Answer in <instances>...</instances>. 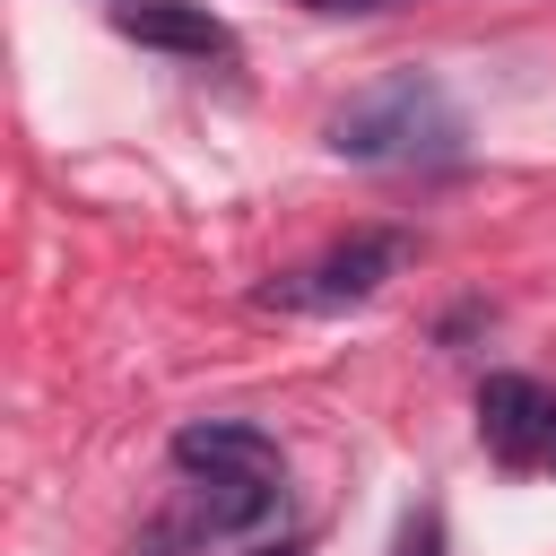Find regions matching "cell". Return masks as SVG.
Instances as JSON below:
<instances>
[{"mask_svg":"<svg viewBox=\"0 0 556 556\" xmlns=\"http://www.w3.org/2000/svg\"><path fill=\"white\" fill-rule=\"evenodd\" d=\"M252 556H304V547H295V539H278V547H252Z\"/></svg>","mask_w":556,"mask_h":556,"instance_id":"9c48e42d","label":"cell"},{"mask_svg":"<svg viewBox=\"0 0 556 556\" xmlns=\"http://www.w3.org/2000/svg\"><path fill=\"white\" fill-rule=\"evenodd\" d=\"M278 478H191L148 530H139V547L130 556H200L208 539H243V530H261V521H278Z\"/></svg>","mask_w":556,"mask_h":556,"instance_id":"7a4b0ae2","label":"cell"},{"mask_svg":"<svg viewBox=\"0 0 556 556\" xmlns=\"http://www.w3.org/2000/svg\"><path fill=\"white\" fill-rule=\"evenodd\" d=\"M408 261H417V243H408V235H391V226H374V235H348V243H330L313 269L278 278V287H269V304H295V313H339V304H365V295H382V287H391Z\"/></svg>","mask_w":556,"mask_h":556,"instance_id":"3957f363","label":"cell"},{"mask_svg":"<svg viewBox=\"0 0 556 556\" xmlns=\"http://www.w3.org/2000/svg\"><path fill=\"white\" fill-rule=\"evenodd\" d=\"M547 460H556V452H547Z\"/></svg>","mask_w":556,"mask_h":556,"instance_id":"30bf717a","label":"cell"},{"mask_svg":"<svg viewBox=\"0 0 556 556\" xmlns=\"http://www.w3.org/2000/svg\"><path fill=\"white\" fill-rule=\"evenodd\" d=\"M478 434H486V452L513 460V469L547 460V452H556V391L530 382V374H486V391H478Z\"/></svg>","mask_w":556,"mask_h":556,"instance_id":"277c9868","label":"cell"},{"mask_svg":"<svg viewBox=\"0 0 556 556\" xmlns=\"http://www.w3.org/2000/svg\"><path fill=\"white\" fill-rule=\"evenodd\" d=\"M460 139H469L460 104L426 70H391L330 113V148L356 165H443V156H460Z\"/></svg>","mask_w":556,"mask_h":556,"instance_id":"6da1fadb","label":"cell"},{"mask_svg":"<svg viewBox=\"0 0 556 556\" xmlns=\"http://www.w3.org/2000/svg\"><path fill=\"white\" fill-rule=\"evenodd\" d=\"M391 556H443V513H408L400 539H391Z\"/></svg>","mask_w":556,"mask_h":556,"instance_id":"52a82bcc","label":"cell"},{"mask_svg":"<svg viewBox=\"0 0 556 556\" xmlns=\"http://www.w3.org/2000/svg\"><path fill=\"white\" fill-rule=\"evenodd\" d=\"M113 26H122L130 43H148V52H182V61H226V52H235L226 17H208L200 0H122Z\"/></svg>","mask_w":556,"mask_h":556,"instance_id":"5b68a950","label":"cell"},{"mask_svg":"<svg viewBox=\"0 0 556 556\" xmlns=\"http://www.w3.org/2000/svg\"><path fill=\"white\" fill-rule=\"evenodd\" d=\"M174 469L182 478H278V443L243 417H200L174 434Z\"/></svg>","mask_w":556,"mask_h":556,"instance_id":"8992f818","label":"cell"},{"mask_svg":"<svg viewBox=\"0 0 556 556\" xmlns=\"http://www.w3.org/2000/svg\"><path fill=\"white\" fill-rule=\"evenodd\" d=\"M304 9H321V17H365V9H400V0H304Z\"/></svg>","mask_w":556,"mask_h":556,"instance_id":"ba28073f","label":"cell"}]
</instances>
